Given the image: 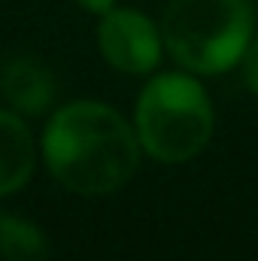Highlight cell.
Returning <instances> with one entry per match:
<instances>
[{
    "label": "cell",
    "instance_id": "cell-1",
    "mask_svg": "<svg viewBox=\"0 0 258 261\" xmlns=\"http://www.w3.org/2000/svg\"><path fill=\"white\" fill-rule=\"evenodd\" d=\"M137 130L100 100H70L43 130L49 173L76 195H110L140 167Z\"/></svg>",
    "mask_w": 258,
    "mask_h": 261
},
{
    "label": "cell",
    "instance_id": "cell-2",
    "mask_svg": "<svg viewBox=\"0 0 258 261\" xmlns=\"http://www.w3.org/2000/svg\"><path fill=\"white\" fill-rule=\"evenodd\" d=\"M213 103L192 73L152 76L134 110L140 149L161 164H186L203 152L213 137Z\"/></svg>",
    "mask_w": 258,
    "mask_h": 261
},
{
    "label": "cell",
    "instance_id": "cell-3",
    "mask_svg": "<svg viewBox=\"0 0 258 261\" xmlns=\"http://www.w3.org/2000/svg\"><path fill=\"white\" fill-rule=\"evenodd\" d=\"M252 28L249 0H170L161 18V40L189 73L216 76L240 64Z\"/></svg>",
    "mask_w": 258,
    "mask_h": 261
},
{
    "label": "cell",
    "instance_id": "cell-4",
    "mask_svg": "<svg viewBox=\"0 0 258 261\" xmlns=\"http://www.w3.org/2000/svg\"><path fill=\"white\" fill-rule=\"evenodd\" d=\"M97 46L110 67L140 76L158 67L164 40H161L158 24L149 15L128 9V6H113L107 15H100Z\"/></svg>",
    "mask_w": 258,
    "mask_h": 261
},
{
    "label": "cell",
    "instance_id": "cell-5",
    "mask_svg": "<svg viewBox=\"0 0 258 261\" xmlns=\"http://www.w3.org/2000/svg\"><path fill=\"white\" fill-rule=\"evenodd\" d=\"M0 91L18 116H43L55 100V79L34 58H12L0 76Z\"/></svg>",
    "mask_w": 258,
    "mask_h": 261
},
{
    "label": "cell",
    "instance_id": "cell-6",
    "mask_svg": "<svg viewBox=\"0 0 258 261\" xmlns=\"http://www.w3.org/2000/svg\"><path fill=\"white\" fill-rule=\"evenodd\" d=\"M37 164V143L15 110H0V197L28 186Z\"/></svg>",
    "mask_w": 258,
    "mask_h": 261
},
{
    "label": "cell",
    "instance_id": "cell-7",
    "mask_svg": "<svg viewBox=\"0 0 258 261\" xmlns=\"http://www.w3.org/2000/svg\"><path fill=\"white\" fill-rule=\"evenodd\" d=\"M49 237L40 225L0 213V258L3 261H49Z\"/></svg>",
    "mask_w": 258,
    "mask_h": 261
},
{
    "label": "cell",
    "instance_id": "cell-8",
    "mask_svg": "<svg viewBox=\"0 0 258 261\" xmlns=\"http://www.w3.org/2000/svg\"><path fill=\"white\" fill-rule=\"evenodd\" d=\"M240 67H243V82H246V88L258 94V37L255 40H249V46H246V52H243V58H240Z\"/></svg>",
    "mask_w": 258,
    "mask_h": 261
},
{
    "label": "cell",
    "instance_id": "cell-9",
    "mask_svg": "<svg viewBox=\"0 0 258 261\" xmlns=\"http://www.w3.org/2000/svg\"><path fill=\"white\" fill-rule=\"evenodd\" d=\"M85 12H91V15H107L113 6H116V0H76Z\"/></svg>",
    "mask_w": 258,
    "mask_h": 261
}]
</instances>
